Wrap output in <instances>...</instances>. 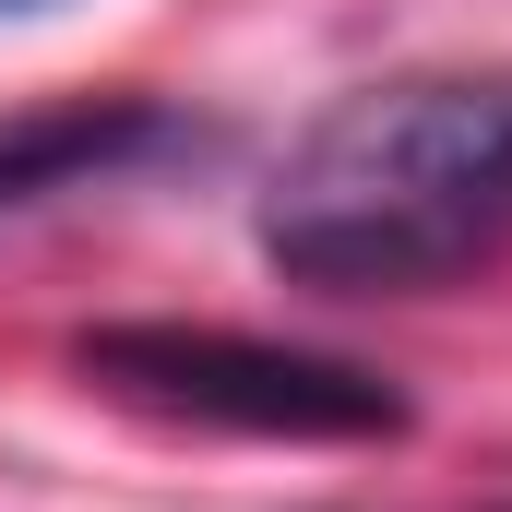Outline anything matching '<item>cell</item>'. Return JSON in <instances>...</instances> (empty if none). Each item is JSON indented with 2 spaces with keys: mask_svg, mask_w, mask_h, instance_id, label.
Wrapping results in <instances>:
<instances>
[{
  "mask_svg": "<svg viewBox=\"0 0 512 512\" xmlns=\"http://www.w3.org/2000/svg\"><path fill=\"white\" fill-rule=\"evenodd\" d=\"M167 108H60V120L0 131V203H36V191H72V179H108L120 155H155Z\"/></svg>",
  "mask_w": 512,
  "mask_h": 512,
  "instance_id": "cell-3",
  "label": "cell"
},
{
  "mask_svg": "<svg viewBox=\"0 0 512 512\" xmlns=\"http://www.w3.org/2000/svg\"><path fill=\"white\" fill-rule=\"evenodd\" d=\"M512 239V60L393 72L286 143L262 251L298 286H429Z\"/></svg>",
  "mask_w": 512,
  "mask_h": 512,
  "instance_id": "cell-1",
  "label": "cell"
},
{
  "mask_svg": "<svg viewBox=\"0 0 512 512\" xmlns=\"http://www.w3.org/2000/svg\"><path fill=\"white\" fill-rule=\"evenodd\" d=\"M72 370L108 382L120 405L251 429V441H393L405 429V393L382 370L310 358V346H262V334H227V322H84Z\"/></svg>",
  "mask_w": 512,
  "mask_h": 512,
  "instance_id": "cell-2",
  "label": "cell"
},
{
  "mask_svg": "<svg viewBox=\"0 0 512 512\" xmlns=\"http://www.w3.org/2000/svg\"><path fill=\"white\" fill-rule=\"evenodd\" d=\"M0 12H36V0H0Z\"/></svg>",
  "mask_w": 512,
  "mask_h": 512,
  "instance_id": "cell-4",
  "label": "cell"
}]
</instances>
